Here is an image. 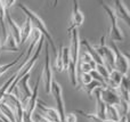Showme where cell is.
<instances>
[{
  "label": "cell",
  "mask_w": 130,
  "mask_h": 122,
  "mask_svg": "<svg viewBox=\"0 0 130 122\" xmlns=\"http://www.w3.org/2000/svg\"><path fill=\"white\" fill-rule=\"evenodd\" d=\"M16 6H17L18 8H20L21 10H22L23 13L26 15V17L29 18L30 21H31V24L34 25V29L38 30V31L41 33V36H42L43 38L47 40L46 42H47L48 46L52 48L53 53H54V56H56V54H57V48H56V45H55V41H54V39H53V37H52V34H50V32L48 31V29H47V26H46L45 22L42 21V18H41L40 16L38 15V14L33 13V11H32L30 8H27L25 5H23V4H17Z\"/></svg>",
  "instance_id": "obj_1"
},
{
  "label": "cell",
  "mask_w": 130,
  "mask_h": 122,
  "mask_svg": "<svg viewBox=\"0 0 130 122\" xmlns=\"http://www.w3.org/2000/svg\"><path fill=\"white\" fill-rule=\"evenodd\" d=\"M96 53L98 54V56L102 58L104 65L106 66L108 71H113L114 70V54H113L112 49L108 46L105 45V36H103L101 38V42L99 45H95L92 46Z\"/></svg>",
  "instance_id": "obj_2"
},
{
  "label": "cell",
  "mask_w": 130,
  "mask_h": 122,
  "mask_svg": "<svg viewBox=\"0 0 130 122\" xmlns=\"http://www.w3.org/2000/svg\"><path fill=\"white\" fill-rule=\"evenodd\" d=\"M102 7L103 9L105 10L106 15L108 17V22H110V31H108V34H110V38L111 40L114 42V41H123L124 36H123V32L122 30L119 27L117 23V17H115L114 13H113V9L112 7L107 6L106 4H103L102 2Z\"/></svg>",
  "instance_id": "obj_3"
},
{
  "label": "cell",
  "mask_w": 130,
  "mask_h": 122,
  "mask_svg": "<svg viewBox=\"0 0 130 122\" xmlns=\"http://www.w3.org/2000/svg\"><path fill=\"white\" fill-rule=\"evenodd\" d=\"M110 48L114 54V70L119 71L123 77H127V73L129 70V55L121 51L113 41Z\"/></svg>",
  "instance_id": "obj_4"
},
{
  "label": "cell",
  "mask_w": 130,
  "mask_h": 122,
  "mask_svg": "<svg viewBox=\"0 0 130 122\" xmlns=\"http://www.w3.org/2000/svg\"><path fill=\"white\" fill-rule=\"evenodd\" d=\"M45 46V65H43V71L42 75H41V80L43 82V89H45L46 94L50 93L52 89V83H53V71H52V64H50V56H49V46L48 43L43 42Z\"/></svg>",
  "instance_id": "obj_5"
},
{
  "label": "cell",
  "mask_w": 130,
  "mask_h": 122,
  "mask_svg": "<svg viewBox=\"0 0 130 122\" xmlns=\"http://www.w3.org/2000/svg\"><path fill=\"white\" fill-rule=\"evenodd\" d=\"M1 102L11 110L16 122H23V105L15 94H6Z\"/></svg>",
  "instance_id": "obj_6"
},
{
  "label": "cell",
  "mask_w": 130,
  "mask_h": 122,
  "mask_svg": "<svg viewBox=\"0 0 130 122\" xmlns=\"http://www.w3.org/2000/svg\"><path fill=\"white\" fill-rule=\"evenodd\" d=\"M67 34H69L70 40H71L70 41V47H69L70 63L76 67L79 54H80V37H79V31H78V29H73Z\"/></svg>",
  "instance_id": "obj_7"
},
{
  "label": "cell",
  "mask_w": 130,
  "mask_h": 122,
  "mask_svg": "<svg viewBox=\"0 0 130 122\" xmlns=\"http://www.w3.org/2000/svg\"><path fill=\"white\" fill-rule=\"evenodd\" d=\"M50 93L54 96L55 103H56V111L58 113L59 120L61 122H64L65 119V105H64V99H63V93H62V87L58 82L53 81L52 83V89H50Z\"/></svg>",
  "instance_id": "obj_8"
},
{
  "label": "cell",
  "mask_w": 130,
  "mask_h": 122,
  "mask_svg": "<svg viewBox=\"0 0 130 122\" xmlns=\"http://www.w3.org/2000/svg\"><path fill=\"white\" fill-rule=\"evenodd\" d=\"M72 4H73V7H72V14H71V25L67 29V33L73 29H78L85 22V16H83L82 11L79 8V2L76 0H73Z\"/></svg>",
  "instance_id": "obj_9"
},
{
  "label": "cell",
  "mask_w": 130,
  "mask_h": 122,
  "mask_svg": "<svg viewBox=\"0 0 130 122\" xmlns=\"http://www.w3.org/2000/svg\"><path fill=\"white\" fill-rule=\"evenodd\" d=\"M30 78H31V75H30V73H27V74H25L24 77H23L22 79L17 82V84H16V87H17L20 94L22 95V99H21L22 105H24L25 103H26V100L31 97L32 90H31V88H30V86H29Z\"/></svg>",
  "instance_id": "obj_10"
},
{
  "label": "cell",
  "mask_w": 130,
  "mask_h": 122,
  "mask_svg": "<svg viewBox=\"0 0 130 122\" xmlns=\"http://www.w3.org/2000/svg\"><path fill=\"white\" fill-rule=\"evenodd\" d=\"M101 98L105 105H120L121 104V98L119 94L115 90H111L107 88H101Z\"/></svg>",
  "instance_id": "obj_11"
},
{
  "label": "cell",
  "mask_w": 130,
  "mask_h": 122,
  "mask_svg": "<svg viewBox=\"0 0 130 122\" xmlns=\"http://www.w3.org/2000/svg\"><path fill=\"white\" fill-rule=\"evenodd\" d=\"M113 13H114L117 20L119 18V20L123 21L128 26H130V13L123 1H121V0H115Z\"/></svg>",
  "instance_id": "obj_12"
},
{
  "label": "cell",
  "mask_w": 130,
  "mask_h": 122,
  "mask_svg": "<svg viewBox=\"0 0 130 122\" xmlns=\"http://www.w3.org/2000/svg\"><path fill=\"white\" fill-rule=\"evenodd\" d=\"M5 22H7V25L9 26V33L13 36L17 45L21 42V26L11 18L10 14H9V9H5Z\"/></svg>",
  "instance_id": "obj_13"
},
{
  "label": "cell",
  "mask_w": 130,
  "mask_h": 122,
  "mask_svg": "<svg viewBox=\"0 0 130 122\" xmlns=\"http://www.w3.org/2000/svg\"><path fill=\"white\" fill-rule=\"evenodd\" d=\"M122 79H123V75L117 70H113L110 72L108 74V78L106 79L105 84H106V88L111 89V90H118L121 86V82Z\"/></svg>",
  "instance_id": "obj_14"
},
{
  "label": "cell",
  "mask_w": 130,
  "mask_h": 122,
  "mask_svg": "<svg viewBox=\"0 0 130 122\" xmlns=\"http://www.w3.org/2000/svg\"><path fill=\"white\" fill-rule=\"evenodd\" d=\"M37 107L40 110V114L42 116H45L47 120H49L50 122H61L59 120V116H58V113L55 109H52V107H47L45 106L42 102L38 100L37 102Z\"/></svg>",
  "instance_id": "obj_15"
},
{
  "label": "cell",
  "mask_w": 130,
  "mask_h": 122,
  "mask_svg": "<svg viewBox=\"0 0 130 122\" xmlns=\"http://www.w3.org/2000/svg\"><path fill=\"white\" fill-rule=\"evenodd\" d=\"M1 50L2 51H11V53L18 51V45L10 33H7L5 40L2 41V43H0V51Z\"/></svg>",
  "instance_id": "obj_16"
},
{
  "label": "cell",
  "mask_w": 130,
  "mask_h": 122,
  "mask_svg": "<svg viewBox=\"0 0 130 122\" xmlns=\"http://www.w3.org/2000/svg\"><path fill=\"white\" fill-rule=\"evenodd\" d=\"M99 90H101V88H97L92 93L95 95V99H96V114L95 115L98 119H101V120H105V106L106 105L102 100Z\"/></svg>",
  "instance_id": "obj_17"
},
{
  "label": "cell",
  "mask_w": 130,
  "mask_h": 122,
  "mask_svg": "<svg viewBox=\"0 0 130 122\" xmlns=\"http://www.w3.org/2000/svg\"><path fill=\"white\" fill-rule=\"evenodd\" d=\"M121 114L119 110L114 105H106L105 106V120L111 122H119Z\"/></svg>",
  "instance_id": "obj_18"
},
{
  "label": "cell",
  "mask_w": 130,
  "mask_h": 122,
  "mask_svg": "<svg viewBox=\"0 0 130 122\" xmlns=\"http://www.w3.org/2000/svg\"><path fill=\"white\" fill-rule=\"evenodd\" d=\"M32 24H31V21L26 17L25 22L23 23V25L21 26V42L20 45H23L27 41V39L30 38L31 36V32H32Z\"/></svg>",
  "instance_id": "obj_19"
},
{
  "label": "cell",
  "mask_w": 130,
  "mask_h": 122,
  "mask_svg": "<svg viewBox=\"0 0 130 122\" xmlns=\"http://www.w3.org/2000/svg\"><path fill=\"white\" fill-rule=\"evenodd\" d=\"M119 90H120V95H121L120 98L122 99V102H124L126 104L129 105V79L127 77H123Z\"/></svg>",
  "instance_id": "obj_20"
},
{
  "label": "cell",
  "mask_w": 130,
  "mask_h": 122,
  "mask_svg": "<svg viewBox=\"0 0 130 122\" xmlns=\"http://www.w3.org/2000/svg\"><path fill=\"white\" fill-rule=\"evenodd\" d=\"M24 55H25V51H21V54H18V56L16 57L13 62L7 63V64H5V65H0V77H1L2 74H5V73H6L9 68H11V67H14L15 65H17L18 62H20V59H23Z\"/></svg>",
  "instance_id": "obj_21"
},
{
  "label": "cell",
  "mask_w": 130,
  "mask_h": 122,
  "mask_svg": "<svg viewBox=\"0 0 130 122\" xmlns=\"http://www.w3.org/2000/svg\"><path fill=\"white\" fill-rule=\"evenodd\" d=\"M81 88H82V90L85 91L86 94H87L88 97L91 98L92 93H94L95 89H97V88H103V87H102V84L99 83V82H97V81H95V80H92V81L90 82L89 84H87V86H83V87H81ZM79 89H80V88H79Z\"/></svg>",
  "instance_id": "obj_22"
},
{
  "label": "cell",
  "mask_w": 130,
  "mask_h": 122,
  "mask_svg": "<svg viewBox=\"0 0 130 122\" xmlns=\"http://www.w3.org/2000/svg\"><path fill=\"white\" fill-rule=\"evenodd\" d=\"M0 112H1L2 115H4L9 122H16L15 121V116H14L11 110L9 109L6 104H4L2 102H0Z\"/></svg>",
  "instance_id": "obj_23"
},
{
  "label": "cell",
  "mask_w": 130,
  "mask_h": 122,
  "mask_svg": "<svg viewBox=\"0 0 130 122\" xmlns=\"http://www.w3.org/2000/svg\"><path fill=\"white\" fill-rule=\"evenodd\" d=\"M55 68L58 73L63 72L64 67H63V59H62V46L59 47L58 51H57L56 56H55Z\"/></svg>",
  "instance_id": "obj_24"
},
{
  "label": "cell",
  "mask_w": 130,
  "mask_h": 122,
  "mask_svg": "<svg viewBox=\"0 0 130 122\" xmlns=\"http://www.w3.org/2000/svg\"><path fill=\"white\" fill-rule=\"evenodd\" d=\"M74 113H75V114H81L83 118L88 119V120H89L90 122H111V121H107V120H101V119H98L96 115H95V114L86 113V112L82 111V110H76Z\"/></svg>",
  "instance_id": "obj_25"
},
{
  "label": "cell",
  "mask_w": 130,
  "mask_h": 122,
  "mask_svg": "<svg viewBox=\"0 0 130 122\" xmlns=\"http://www.w3.org/2000/svg\"><path fill=\"white\" fill-rule=\"evenodd\" d=\"M95 71H96V72L106 81V79L108 78V74H110V71L106 68V66L104 65V64H96V68H95Z\"/></svg>",
  "instance_id": "obj_26"
},
{
  "label": "cell",
  "mask_w": 130,
  "mask_h": 122,
  "mask_svg": "<svg viewBox=\"0 0 130 122\" xmlns=\"http://www.w3.org/2000/svg\"><path fill=\"white\" fill-rule=\"evenodd\" d=\"M62 59H63V67L64 70H67L70 64V53H69V48L62 46Z\"/></svg>",
  "instance_id": "obj_27"
},
{
  "label": "cell",
  "mask_w": 130,
  "mask_h": 122,
  "mask_svg": "<svg viewBox=\"0 0 130 122\" xmlns=\"http://www.w3.org/2000/svg\"><path fill=\"white\" fill-rule=\"evenodd\" d=\"M64 122H78V118H76V114L74 112H71V113H67L65 115Z\"/></svg>",
  "instance_id": "obj_28"
},
{
  "label": "cell",
  "mask_w": 130,
  "mask_h": 122,
  "mask_svg": "<svg viewBox=\"0 0 130 122\" xmlns=\"http://www.w3.org/2000/svg\"><path fill=\"white\" fill-rule=\"evenodd\" d=\"M119 122H128V116H127V115H122L121 118H120Z\"/></svg>",
  "instance_id": "obj_29"
},
{
  "label": "cell",
  "mask_w": 130,
  "mask_h": 122,
  "mask_svg": "<svg viewBox=\"0 0 130 122\" xmlns=\"http://www.w3.org/2000/svg\"><path fill=\"white\" fill-rule=\"evenodd\" d=\"M0 43H1V42H0Z\"/></svg>",
  "instance_id": "obj_30"
}]
</instances>
